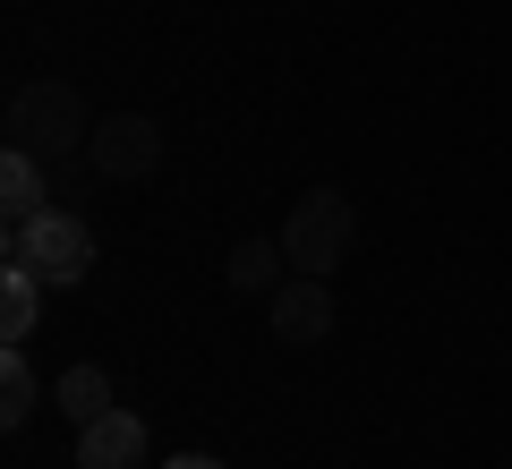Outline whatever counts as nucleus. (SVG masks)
<instances>
[{
  "instance_id": "f257e3e1",
  "label": "nucleus",
  "mask_w": 512,
  "mask_h": 469,
  "mask_svg": "<svg viewBox=\"0 0 512 469\" xmlns=\"http://www.w3.org/2000/svg\"><path fill=\"white\" fill-rule=\"evenodd\" d=\"M0 137L26 145V154H86L94 120H86V103H77V86H60V77H26V86L9 94Z\"/></svg>"
},
{
  "instance_id": "f03ea898",
  "label": "nucleus",
  "mask_w": 512,
  "mask_h": 469,
  "mask_svg": "<svg viewBox=\"0 0 512 469\" xmlns=\"http://www.w3.org/2000/svg\"><path fill=\"white\" fill-rule=\"evenodd\" d=\"M9 256L35 265L52 290H69V282H86V273H94V222L69 214V205H43V214L9 222Z\"/></svg>"
},
{
  "instance_id": "7ed1b4c3",
  "label": "nucleus",
  "mask_w": 512,
  "mask_h": 469,
  "mask_svg": "<svg viewBox=\"0 0 512 469\" xmlns=\"http://www.w3.org/2000/svg\"><path fill=\"white\" fill-rule=\"evenodd\" d=\"M350 231H359V214H350L342 188H308L274 239H282V256H291V273H316V282H333V265L350 256Z\"/></svg>"
},
{
  "instance_id": "20e7f679",
  "label": "nucleus",
  "mask_w": 512,
  "mask_h": 469,
  "mask_svg": "<svg viewBox=\"0 0 512 469\" xmlns=\"http://www.w3.org/2000/svg\"><path fill=\"white\" fill-rule=\"evenodd\" d=\"M86 163L103 171V180H146V171L163 163V128H154L146 111H120V120H94V137H86Z\"/></svg>"
},
{
  "instance_id": "39448f33",
  "label": "nucleus",
  "mask_w": 512,
  "mask_h": 469,
  "mask_svg": "<svg viewBox=\"0 0 512 469\" xmlns=\"http://www.w3.org/2000/svg\"><path fill=\"white\" fill-rule=\"evenodd\" d=\"M265 325H274V342H291V350L333 342V282H316V273H291V282L265 299Z\"/></svg>"
},
{
  "instance_id": "423d86ee",
  "label": "nucleus",
  "mask_w": 512,
  "mask_h": 469,
  "mask_svg": "<svg viewBox=\"0 0 512 469\" xmlns=\"http://www.w3.org/2000/svg\"><path fill=\"white\" fill-rule=\"evenodd\" d=\"M77 469H146V418L103 410L94 427H77Z\"/></svg>"
},
{
  "instance_id": "0eeeda50",
  "label": "nucleus",
  "mask_w": 512,
  "mask_h": 469,
  "mask_svg": "<svg viewBox=\"0 0 512 469\" xmlns=\"http://www.w3.org/2000/svg\"><path fill=\"white\" fill-rule=\"evenodd\" d=\"M35 316H43V273L0 256V350H26L35 342Z\"/></svg>"
},
{
  "instance_id": "6e6552de",
  "label": "nucleus",
  "mask_w": 512,
  "mask_h": 469,
  "mask_svg": "<svg viewBox=\"0 0 512 469\" xmlns=\"http://www.w3.org/2000/svg\"><path fill=\"white\" fill-rule=\"evenodd\" d=\"M222 282H231L239 299H256V290L274 299V290L291 282V256H282V239H265V231H256V239H239V248H231V265H222Z\"/></svg>"
},
{
  "instance_id": "1a4fd4ad",
  "label": "nucleus",
  "mask_w": 512,
  "mask_h": 469,
  "mask_svg": "<svg viewBox=\"0 0 512 469\" xmlns=\"http://www.w3.org/2000/svg\"><path fill=\"white\" fill-rule=\"evenodd\" d=\"M52 410H60V418H77V427H94V418H103V410H120V401H111V376H103V367H94V359H77L69 376L52 384Z\"/></svg>"
},
{
  "instance_id": "9d476101",
  "label": "nucleus",
  "mask_w": 512,
  "mask_h": 469,
  "mask_svg": "<svg viewBox=\"0 0 512 469\" xmlns=\"http://www.w3.org/2000/svg\"><path fill=\"white\" fill-rule=\"evenodd\" d=\"M43 154H26V145H9V154H0V214L9 222H26V214H43Z\"/></svg>"
},
{
  "instance_id": "9b49d317",
  "label": "nucleus",
  "mask_w": 512,
  "mask_h": 469,
  "mask_svg": "<svg viewBox=\"0 0 512 469\" xmlns=\"http://www.w3.org/2000/svg\"><path fill=\"white\" fill-rule=\"evenodd\" d=\"M43 410V376L26 367V350H0V427H26Z\"/></svg>"
},
{
  "instance_id": "f8f14e48",
  "label": "nucleus",
  "mask_w": 512,
  "mask_h": 469,
  "mask_svg": "<svg viewBox=\"0 0 512 469\" xmlns=\"http://www.w3.org/2000/svg\"><path fill=\"white\" fill-rule=\"evenodd\" d=\"M163 469H222L214 452H180V461H163Z\"/></svg>"
}]
</instances>
